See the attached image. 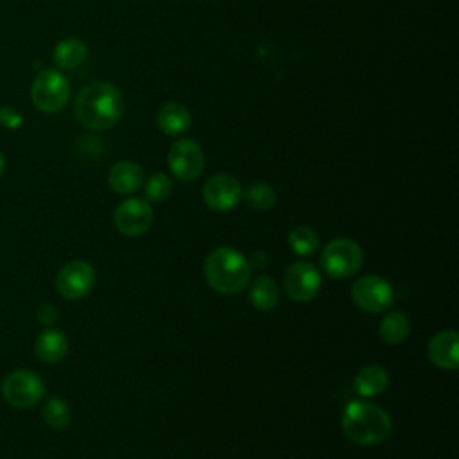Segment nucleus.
I'll list each match as a JSON object with an SVG mask.
<instances>
[{"mask_svg":"<svg viewBox=\"0 0 459 459\" xmlns=\"http://www.w3.org/2000/svg\"><path fill=\"white\" fill-rule=\"evenodd\" d=\"M74 111L86 129L104 131L122 118L124 97L115 84L95 81L77 93Z\"/></svg>","mask_w":459,"mask_h":459,"instance_id":"f257e3e1","label":"nucleus"},{"mask_svg":"<svg viewBox=\"0 0 459 459\" xmlns=\"http://www.w3.org/2000/svg\"><path fill=\"white\" fill-rule=\"evenodd\" d=\"M341 429L351 443L371 446L389 437L391 416L380 405L366 400H353L342 411Z\"/></svg>","mask_w":459,"mask_h":459,"instance_id":"f03ea898","label":"nucleus"},{"mask_svg":"<svg viewBox=\"0 0 459 459\" xmlns=\"http://www.w3.org/2000/svg\"><path fill=\"white\" fill-rule=\"evenodd\" d=\"M251 260L230 246L210 251L204 260V278L219 294H238L251 281Z\"/></svg>","mask_w":459,"mask_h":459,"instance_id":"7ed1b4c3","label":"nucleus"},{"mask_svg":"<svg viewBox=\"0 0 459 459\" xmlns=\"http://www.w3.org/2000/svg\"><path fill=\"white\" fill-rule=\"evenodd\" d=\"M362 247L350 238H333L321 251L319 264L333 280L351 278L362 267Z\"/></svg>","mask_w":459,"mask_h":459,"instance_id":"20e7f679","label":"nucleus"},{"mask_svg":"<svg viewBox=\"0 0 459 459\" xmlns=\"http://www.w3.org/2000/svg\"><path fill=\"white\" fill-rule=\"evenodd\" d=\"M70 97V84L66 77L54 70L47 68L41 70L30 86V99L32 104L43 113H56L65 108Z\"/></svg>","mask_w":459,"mask_h":459,"instance_id":"39448f33","label":"nucleus"},{"mask_svg":"<svg viewBox=\"0 0 459 459\" xmlns=\"http://www.w3.org/2000/svg\"><path fill=\"white\" fill-rule=\"evenodd\" d=\"M43 378L30 369H16L2 382L4 400L16 409H29L36 405L45 394Z\"/></svg>","mask_w":459,"mask_h":459,"instance_id":"423d86ee","label":"nucleus"},{"mask_svg":"<svg viewBox=\"0 0 459 459\" xmlns=\"http://www.w3.org/2000/svg\"><path fill=\"white\" fill-rule=\"evenodd\" d=\"M351 299L362 312L378 314L393 305L394 290L385 278L378 274H366L355 280L351 287Z\"/></svg>","mask_w":459,"mask_h":459,"instance_id":"0eeeda50","label":"nucleus"},{"mask_svg":"<svg viewBox=\"0 0 459 459\" xmlns=\"http://www.w3.org/2000/svg\"><path fill=\"white\" fill-rule=\"evenodd\" d=\"M169 169L181 181H194L204 169V152L192 138H181L169 149Z\"/></svg>","mask_w":459,"mask_h":459,"instance_id":"6e6552de","label":"nucleus"},{"mask_svg":"<svg viewBox=\"0 0 459 459\" xmlns=\"http://www.w3.org/2000/svg\"><path fill=\"white\" fill-rule=\"evenodd\" d=\"M154 213L147 199L129 197L120 203L113 213L115 228L126 237H138L152 224Z\"/></svg>","mask_w":459,"mask_h":459,"instance_id":"1a4fd4ad","label":"nucleus"},{"mask_svg":"<svg viewBox=\"0 0 459 459\" xmlns=\"http://www.w3.org/2000/svg\"><path fill=\"white\" fill-rule=\"evenodd\" d=\"M95 285V269L84 260H72L56 276V289L66 299H81Z\"/></svg>","mask_w":459,"mask_h":459,"instance_id":"9d476101","label":"nucleus"},{"mask_svg":"<svg viewBox=\"0 0 459 459\" xmlns=\"http://www.w3.org/2000/svg\"><path fill=\"white\" fill-rule=\"evenodd\" d=\"M283 289L294 301H310L321 289V274L308 262H294L283 276Z\"/></svg>","mask_w":459,"mask_h":459,"instance_id":"9b49d317","label":"nucleus"},{"mask_svg":"<svg viewBox=\"0 0 459 459\" xmlns=\"http://www.w3.org/2000/svg\"><path fill=\"white\" fill-rule=\"evenodd\" d=\"M242 185L230 174H215L203 186V199L215 212H230L242 201Z\"/></svg>","mask_w":459,"mask_h":459,"instance_id":"f8f14e48","label":"nucleus"},{"mask_svg":"<svg viewBox=\"0 0 459 459\" xmlns=\"http://www.w3.org/2000/svg\"><path fill=\"white\" fill-rule=\"evenodd\" d=\"M427 357L439 369H457L459 366V335L455 330H441L430 337Z\"/></svg>","mask_w":459,"mask_h":459,"instance_id":"ddd939ff","label":"nucleus"},{"mask_svg":"<svg viewBox=\"0 0 459 459\" xmlns=\"http://www.w3.org/2000/svg\"><path fill=\"white\" fill-rule=\"evenodd\" d=\"M108 183L117 194H134L143 185V170L134 161H118L109 169Z\"/></svg>","mask_w":459,"mask_h":459,"instance_id":"4468645a","label":"nucleus"},{"mask_svg":"<svg viewBox=\"0 0 459 459\" xmlns=\"http://www.w3.org/2000/svg\"><path fill=\"white\" fill-rule=\"evenodd\" d=\"M66 351H68V339L61 330L47 328L36 337L34 353L43 362L56 364L65 359Z\"/></svg>","mask_w":459,"mask_h":459,"instance_id":"2eb2a0df","label":"nucleus"},{"mask_svg":"<svg viewBox=\"0 0 459 459\" xmlns=\"http://www.w3.org/2000/svg\"><path fill=\"white\" fill-rule=\"evenodd\" d=\"M389 384V375L387 371L378 366V364H366L362 366L355 378H353V387L355 391L364 396V398H371V396H378L385 391Z\"/></svg>","mask_w":459,"mask_h":459,"instance_id":"dca6fc26","label":"nucleus"},{"mask_svg":"<svg viewBox=\"0 0 459 459\" xmlns=\"http://www.w3.org/2000/svg\"><path fill=\"white\" fill-rule=\"evenodd\" d=\"M156 122L165 134L178 136L190 127V111L181 102H167L158 109Z\"/></svg>","mask_w":459,"mask_h":459,"instance_id":"f3484780","label":"nucleus"},{"mask_svg":"<svg viewBox=\"0 0 459 459\" xmlns=\"http://www.w3.org/2000/svg\"><path fill=\"white\" fill-rule=\"evenodd\" d=\"M249 301L256 310L269 312L280 301V289L269 276H258L249 287Z\"/></svg>","mask_w":459,"mask_h":459,"instance_id":"a211bd4d","label":"nucleus"},{"mask_svg":"<svg viewBox=\"0 0 459 459\" xmlns=\"http://www.w3.org/2000/svg\"><path fill=\"white\" fill-rule=\"evenodd\" d=\"M86 45L77 38H65L61 39L52 52V59L59 68L72 70L77 68L86 59Z\"/></svg>","mask_w":459,"mask_h":459,"instance_id":"6ab92c4d","label":"nucleus"},{"mask_svg":"<svg viewBox=\"0 0 459 459\" xmlns=\"http://www.w3.org/2000/svg\"><path fill=\"white\" fill-rule=\"evenodd\" d=\"M411 323L407 316L400 310H391L384 316L378 333L385 344H400L409 337Z\"/></svg>","mask_w":459,"mask_h":459,"instance_id":"aec40b11","label":"nucleus"},{"mask_svg":"<svg viewBox=\"0 0 459 459\" xmlns=\"http://www.w3.org/2000/svg\"><path fill=\"white\" fill-rule=\"evenodd\" d=\"M289 247L299 255V256H310L312 253L317 251L319 247V238L316 230H312L310 226H298L294 228L289 237H287Z\"/></svg>","mask_w":459,"mask_h":459,"instance_id":"412c9836","label":"nucleus"},{"mask_svg":"<svg viewBox=\"0 0 459 459\" xmlns=\"http://www.w3.org/2000/svg\"><path fill=\"white\" fill-rule=\"evenodd\" d=\"M41 416L45 420V423L50 427V429H56V430H61L65 427H68L70 423V409H68V403L57 396H50L47 398L45 405H43V411H41Z\"/></svg>","mask_w":459,"mask_h":459,"instance_id":"4be33fe9","label":"nucleus"},{"mask_svg":"<svg viewBox=\"0 0 459 459\" xmlns=\"http://www.w3.org/2000/svg\"><path fill=\"white\" fill-rule=\"evenodd\" d=\"M242 197L253 210H269L276 203V192L265 181H256L249 185Z\"/></svg>","mask_w":459,"mask_h":459,"instance_id":"5701e85b","label":"nucleus"},{"mask_svg":"<svg viewBox=\"0 0 459 459\" xmlns=\"http://www.w3.org/2000/svg\"><path fill=\"white\" fill-rule=\"evenodd\" d=\"M170 192H172L170 178L163 172H156L145 181V197H147V201L161 203L170 195Z\"/></svg>","mask_w":459,"mask_h":459,"instance_id":"b1692460","label":"nucleus"},{"mask_svg":"<svg viewBox=\"0 0 459 459\" xmlns=\"http://www.w3.org/2000/svg\"><path fill=\"white\" fill-rule=\"evenodd\" d=\"M23 122L22 115L13 106L0 108V124L7 129H16Z\"/></svg>","mask_w":459,"mask_h":459,"instance_id":"393cba45","label":"nucleus"},{"mask_svg":"<svg viewBox=\"0 0 459 459\" xmlns=\"http://www.w3.org/2000/svg\"><path fill=\"white\" fill-rule=\"evenodd\" d=\"M4 167H5V161H4V156H2V152H0V176L4 174Z\"/></svg>","mask_w":459,"mask_h":459,"instance_id":"a878e982","label":"nucleus"}]
</instances>
